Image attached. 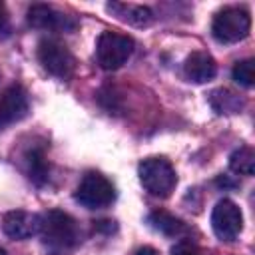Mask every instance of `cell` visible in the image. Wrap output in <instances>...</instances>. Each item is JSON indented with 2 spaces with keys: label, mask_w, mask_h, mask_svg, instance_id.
I'll return each instance as SVG.
<instances>
[{
  "label": "cell",
  "mask_w": 255,
  "mask_h": 255,
  "mask_svg": "<svg viewBox=\"0 0 255 255\" xmlns=\"http://www.w3.org/2000/svg\"><path fill=\"white\" fill-rule=\"evenodd\" d=\"M44 245L52 247V249H72L80 243L82 239V231L78 221L62 211V209H50L44 215H40V231Z\"/></svg>",
  "instance_id": "obj_1"
},
{
  "label": "cell",
  "mask_w": 255,
  "mask_h": 255,
  "mask_svg": "<svg viewBox=\"0 0 255 255\" xmlns=\"http://www.w3.org/2000/svg\"><path fill=\"white\" fill-rule=\"evenodd\" d=\"M139 181L143 189L153 197H169L175 189L177 175L169 159L165 157H145L137 167Z\"/></svg>",
  "instance_id": "obj_2"
},
{
  "label": "cell",
  "mask_w": 255,
  "mask_h": 255,
  "mask_svg": "<svg viewBox=\"0 0 255 255\" xmlns=\"http://www.w3.org/2000/svg\"><path fill=\"white\" fill-rule=\"evenodd\" d=\"M251 28V16L243 6H225L215 12L211 22V34L219 44H235L247 38Z\"/></svg>",
  "instance_id": "obj_3"
},
{
  "label": "cell",
  "mask_w": 255,
  "mask_h": 255,
  "mask_svg": "<svg viewBox=\"0 0 255 255\" xmlns=\"http://www.w3.org/2000/svg\"><path fill=\"white\" fill-rule=\"evenodd\" d=\"M74 199L80 205H84L86 209H104L114 203L116 187L104 173L88 171V173H84L82 181L78 183Z\"/></svg>",
  "instance_id": "obj_4"
},
{
  "label": "cell",
  "mask_w": 255,
  "mask_h": 255,
  "mask_svg": "<svg viewBox=\"0 0 255 255\" xmlns=\"http://www.w3.org/2000/svg\"><path fill=\"white\" fill-rule=\"evenodd\" d=\"M135 42L129 36L118 32H102L96 40V60L104 70H118L129 60Z\"/></svg>",
  "instance_id": "obj_5"
},
{
  "label": "cell",
  "mask_w": 255,
  "mask_h": 255,
  "mask_svg": "<svg viewBox=\"0 0 255 255\" xmlns=\"http://www.w3.org/2000/svg\"><path fill=\"white\" fill-rule=\"evenodd\" d=\"M38 62L42 68L60 80H70L76 72V58L60 40L44 38L38 44Z\"/></svg>",
  "instance_id": "obj_6"
},
{
  "label": "cell",
  "mask_w": 255,
  "mask_h": 255,
  "mask_svg": "<svg viewBox=\"0 0 255 255\" xmlns=\"http://www.w3.org/2000/svg\"><path fill=\"white\" fill-rule=\"evenodd\" d=\"M26 20L32 28L50 32H74L78 28V20L72 14H66L50 4H32L28 8Z\"/></svg>",
  "instance_id": "obj_7"
},
{
  "label": "cell",
  "mask_w": 255,
  "mask_h": 255,
  "mask_svg": "<svg viewBox=\"0 0 255 255\" xmlns=\"http://www.w3.org/2000/svg\"><path fill=\"white\" fill-rule=\"evenodd\" d=\"M211 227L221 241H233L243 229V215L237 203L231 199H219L211 211Z\"/></svg>",
  "instance_id": "obj_8"
},
{
  "label": "cell",
  "mask_w": 255,
  "mask_h": 255,
  "mask_svg": "<svg viewBox=\"0 0 255 255\" xmlns=\"http://www.w3.org/2000/svg\"><path fill=\"white\" fill-rule=\"evenodd\" d=\"M30 110L28 92L20 84H10L0 92V128L20 122Z\"/></svg>",
  "instance_id": "obj_9"
},
{
  "label": "cell",
  "mask_w": 255,
  "mask_h": 255,
  "mask_svg": "<svg viewBox=\"0 0 255 255\" xmlns=\"http://www.w3.org/2000/svg\"><path fill=\"white\" fill-rule=\"evenodd\" d=\"M2 231L12 239H28L40 231V215L24 209H12L2 217Z\"/></svg>",
  "instance_id": "obj_10"
},
{
  "label": "cell",
  "mask_w": 255,
  "mask_h": 255,
  "mask_svg": "<svg viewBox=\"0 0 255 255\" xmlns=\"http://www.w3.org/2000/svg\"><path fill=\"white\" fill-rule=\"evenodd\" d=\"M183 74L187 80L195 82V84H205L209 80L215 78L217 74V64L213 60L211 54L207 52H191L187 58H185V64H183Z\"/></svg>",
  "instance_id": "obj_11"
},
{
  "label": "cell",
  "mask_w": 255,
  "mask_h": 255,
  "mask_svg": "<svg viewBox=\"0 0 255 255\" xmlns=\"http://www.w3.org/2000/svg\"><path fill=\"white\" fill-rule=\"evenodd\" d=\"M106 10L116 16L122 22H128L131 26H149L153 22V12L147 6L139 4H126V2H108Z\"/></svg>",
  "instance_id": "obj_12"
},
{
  "label": "cell",
  "mask_w": 255,
  "mask_h": 255,
  "mask_svg": "<svg viewBox=\"0 0 255 255\" xmlns=\"http://www.w3.org/2000/svg\"><path fill=\"white\" fill-rule=\"evenodd\" d=\"M24 165H26V173L28 177L36 183L42 185L48 181L50 175V163L46 159V151L42 145H32L24 151Z\"/></svg>",
  "instance_id": "obj_13"
},
{
  "label": "cell",
  "mask_w": 255,
  "mask_h": 255,
  "mask_svg": "<svg viewBox=\"0 0 255 255\" xmlns=\"http://www.w3.org/2000/svg\"><path fill=\"white\" fill-rule=\"evenodd\" d=\"M147 223H149L155 231H159V233H163V235H167V237H181V235H185V233L189 231V227H187V223H185L183 219L175 217L173 213H169V211H165V209H155V211H151V213L147 215Z\"/></svg>",
  "instance_id": "obj_14"
},
{
  "label": "cell",
  "mask_w": 255,
  "mask_h": 255,
  "mask_svg": "<svg viewBox=\"0 0 255 255\" xmlns=\"http://www.w3.org/2000/svg\"><path fill=\"white\" fill-rule=\"evenodd\" d=\"M209 104L217 114H237L245 102L239 98V94L227 90V88H217L209 94Z\"/></svg>",
  "instance_id": "obj_15"
},
{
  "label": "cell",
  "mask_w": 255,
  "mask_h": 255,
  "mask_svg": "<svg viewBox=\"0 0 255 255\" xmlns=\"http://www.w3.org/2000/svg\"><path fill=\"white\" fill-rule=\"evenodd\" d=\"M229 167L237 175H253L255 171V151L249 145L235 149L229 157Z\"/></svg>",
  "instance_id": "obj_16"
},
{
  "label": "cell",
  "mask_w": 255,
  "mask_h": 255,
  "mask_svg": "<svg viewBox=\"0 0 255 255\" xmlns=\"http://www.w3.org/2000/svg\"><path fill=\"white\" fill-rule=\"evenodd\" d=\"M231 76L237 84L245 86V88H251L255 84V66H253V60L251 58H245L241 62H235L233 70H231Z\"/></svg>",
  "instance_id": "obj_17"
},
{
  "label": "cell",
  "mask_w": 255,
  "mask_h": 255,
  "mask_svg": "<svg viewBox=\"0 0 255 255\" xmlns=\"http://www.w3.org/2000/svg\"><path fill=\"white\" fill-rule=\"evenodd\" d=\"M171 255H203V251L189 239H181L171 247Z\"/></svg>",
  "instance_id": "obj_18"
},
{
  "label": "cell",
  "mask_w": 255,
  "mask_h": 255,
  "mask_svg": "<svg viewBox=\"0 0 255 255\" xmlns=\"http://www.w3.org/2000/svg\"><path fill=\"white\" fill-rule=\"evenodd\" d=\"M10 30V16L6 10V4L0 2V34H6Z\"/></svg>",
  "instance_id": "obj_19"
},
{
  "label": "cell",
  "mask_w": 255,
  "mask_h": 255,
  "mask_svg": "<svg viewBox=\"0 0 255 255\" xmlns=\"http://www.w3.org/2000/svg\"><path fill=\"white\" fill-rule=\"evenodd\" d=\"M131 255H159V253H157V249H153L149 245H143V247H137Z\"/></svg>",
  "instance_id": "obj_20"
},
{
  "label": "cell",
  "mask_w": 255,
  "mask_h": 255,
  "mask_svg": "<svg viewBox=\"0 0 255 255\" xmlns=\"http://www.w3.org/2000/svg\"><path fill=\"white\" fill-rule=\"evenodd\" d=\"M0 255H8V253H6V249H4L2 245H0Z\"/></svg>",
  "instance_id": "obj_21"
},
{
  "label": "cell",
  "mask_w": 255,
  "mask_h": 255,
  "mask_svg": "<svg viewBox=\"0 0 255 255\" xmlns=\"http://www.w3.org/2000/svg\"><path fill=\"white\" fill-rule=\"evenodd\" d=\"M0 92H2V90H0Z\"/></svg>",
  "instance_id": "obj_22"
}]
</instances>
